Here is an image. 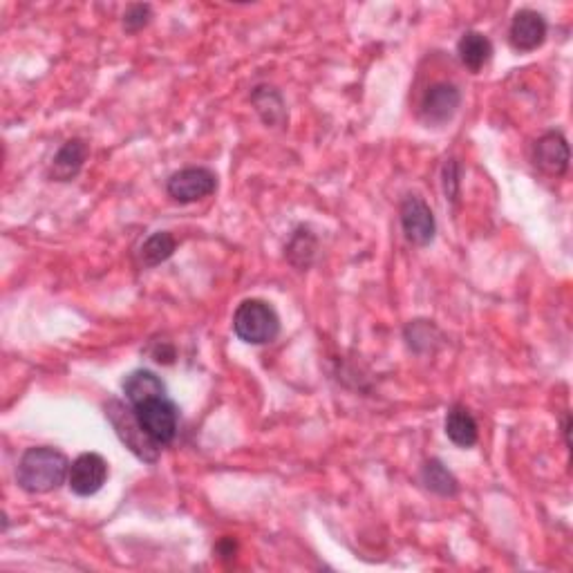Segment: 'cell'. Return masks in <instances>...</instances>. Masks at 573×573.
I'll return each instance as SVG.
<instances>
[{
    "mask_svg": "<svg viewBox=\"0 0 573 573\" xmlns=\"http://www.w3.org/2000/svg\"><path fill=\"white\" fill-rule=\"evenodd\" d=\"M70 462L61 450L50 446L27 448L16 468V482L30 495H45L68 482Z\"/></svg>",
    "mask_w": 573,
    "mask_h": 573,
    "instance_id": "cell-1",
    "label": "cell"
},
{
    "mask_svg": "<svg viewBox=\"0 0 573 573\" xmlns=\"http://www.w3.org/2000/svg\"><path fill=\"white\" fill-rule=\"evenodd\" d=\"M233 332L249 345L274 343L280 334V316L267 300L247 298L233 314Z\"/></svg>",
    "mask_w": 573,
    "mask_h": 573,
    "instance_id": "cell-2",
    "label": "cell"
},
{
    "mask_svg": "<svg viewBox=\"0 0 573 573\" xmlns=\"http://www.w3.org/2000/svg\"><path fill=\"white\" fill-rule=\"evenodd\" d=\"M106 417L112 424V428H115L121 444H126V448L133 450L142 462H148V464L157 462L159 446L146 435L144 428L139 426L133 406L126 408L121 401L112 399L106 403Z\"/></svg>",
    "mask_w": 573,
    "mask_h": 573,
    "instance_id": "cell-3",
    "label": "cell"
},
{
    "mask_svg": "<svg viewBox=\"0 0 573 573\" xmlns=\"http://www.w3.org/2000/svg\"><path fill=\"white\" fill-rule=\"evenodd\" d=\"M133 410L137 415L139 426L144 428L146 435L153 439L159 448L168 446L177 437V428H180V410H177L175 403L168 399V394L137 403V406H133Z\"/></svg>",
    "mask_w": 573,
    "mask_h": 573,
    "instance_id": "cell-4",
    "label": "cell"
},
{
    "mask_svg": "<svg viewBox=\"0 0 573 573\" xmlns=\"http://www.w3.org/2000/svg\"><path fill=\"white\" fill-rule=\"evenodd\" d=\"M218 189V177L213 171L202 166L182 168V171L168 177L166 193L177 204H193L209 197Z\"/></svg>",
    "mask_w": 573,
    "mask_h": 573,
    "instance_id": "cell-5",
    "label": "cell"
},
{
    "mask_svg": "<svg viewBox=\"0 0 573 573\" xmlns=\"http://www.w3.org/2000/svg\"><path fill=\"white\" fill-rule=\"evenodd\" d=\"M401 229L408 242L426 247L435 240L437 222L430 206L417 195H410L401 204Z\"/></svg>",
    "mask_w": 573,
    "mask_h": 573,
    "instance_id": "cell-6",
    "label": "cell"
},
{
    "mask_svg": "<svg viewBox=\"0 0 573 573\" xmlns=\"http://www.w3.org/2000/svg\"><path fill=\"white\" fill-rule=\"evenodd\" d=\"M459 106H462V92L457 90V86L446 81L435 83L421 99V119L428 126H444L457 115Z\"/></svg>",
    "mask_w": 573,
    "mask_h": 573,
    "instance_id": "cell-7",
    "label": "cell"
},
{
    "mask_svg": "<svg viewBox=\"0 0 573 573\" xmlns=\"http://www.w3.org/2000/svg\"><path fill=\"white\" fill-rule=\"evenodd\" d=\"M108 479V462L99 453H83L74 459L68 475V486L74 495H97Z\"/></svg>",
    "mask_w": 573,
    "mask_h": 573,
    "instance_id": "cell-8",
    "label": "cell"
},
{
    "mask_svg": "<svg viewBox=\"0 0 573 573\" xmlns=\"http://www.w3.org/2000/svg\"><path fill=\"white\" fill-rule=\"evenodd\" d=\"M549 25L535 9H520L509 27V43L515 52H533L547 41Z\"/></svg>",
    "mask_w": 573,
    "mask_h": 573,
    "instance_id": "cell-9",
    "label": "cell"
},
{
    "mask_svg": "<svg viewBox=\"0 0 573 573\" xmlns=\"http://www.w3.org/2000/svg\"><path fill=\"white\" fill-rule=\"evenodd\" d=\"M569 159L571 155L567 139L562 133H556V130L542 135L533 146V164L538 166L544 175L551 177L565 175L569 168Z\"/></svg>",
    "mask_w": 573,
    "mask_h": 573,
    "instance_id": "cell-10",
    "label": "cell"
},
{
    "mask_svg": "<svg viewBox=\"0 0 573 573\" xmlns=\"http://www.w3.org/2000/svg\"><path fill=\"white\" fill-rule=\"evenodd\" d=\"M90 148L83 139H70L65 142L59 153L52 159V168H50V177H54L56 182H70L74 177L79 175V171L86 164Z\"/></svg>",
    "mask_w": 573,
    "mask_h": 573,
    "instance_id": "cell-11",
    "label": "cell"
},
{
    "mask_svg": "<svg viewBox=\"0 0 573 573\" xmlns=\"http://www.w3.org/2000/svg\"><path fill=\"white\" fill-rule=\"evenodd\" d=\"M446 437L459 448H473L479 439L477 421L466 406H453L446 415Z\"/></svg>",
    "mask_w": 573,
    "mask_h": 573,
    "instance_id": "cell-12",
    "label": "cell"
},
{
    "mask_svg": "<svg viewBox=\"0 0 573 573\" xmlns=\"http://www.w3.org/2000/svg\"><path fill=\"white\" fill-rule=\"evenodd\" d=\"M124 394L130 406H137V403H142V401L164 397L166 385L155 372L135 370V372H130L124 381Z\"/></svg>",
    "mask_w": 573,
    "mask_h": 573,
    "instance_id": "cell-13",
    "label": "cell"
},
{
    "mask_svg": "<svg viewBox=\"0 0 573 573\" xmlns=\"http://www.w3.org/2000/svg\"><path fill=\"white\" fill-rule=\"evenodd\" d=\"M457 54L466 70L479 72L491 61L493 43L488 41V36H484L482 32H466L457 43Z\"/></svg>",
    "mask_w": 573,
    "mask_h": 573,
    "instance_id": "cell-14",
    "label": "cell"
},
{
    "mask_svg": "<svg viewBox=\"0 0 573 573\" xmlns=\"http://www.w3.org/2000/svg\"><path fill=\"white\" fill-rule=\"evenodd\" d=\"M421 484H424L430 493L441 497H455L459 493L457 477L450 473L439 459H428V462L421 466Z\"/></svg>",
    "mask_w": 573,
    "mask_h": 573,
    "instance_id": "cell-15",
    "label": "cell"
},
{
    "mask_svg": "<svg viewBox=\"0 0 573 573\" xmlns=\"http://www.w3.org/2000/svg\"><path fill=\"white\" fill-rule=\"evenodd\" d=\"M177 249V240L168 231L153 233L139 249V260L144 267H157L173 256Z\"/></svg>",
    "mask_w": 573,
    "mask_h": 573,
    "instance_id": "cell-16",
    "label": "cell"
},
{
    "mask_svg": "<svg viewBox=\"0 0 573 573\" xmlns=\"http://www.w3.org/2000/svg\"><path fill=\"white\" fill-rule=\"evenodd\" d=\"M150 18H153V9H150V5H130L124 14V30L128 34L144 30L150 23Z\"/></svg>",
    "mask_w": 573,
    "mask_h": 573,
    "instance_id": "cell-17",
    "label": "cell"
},
{
    "mask_svg": "<svg viewBox=\"0 0 573 573\" xmlns=\"http://www.w3.org/2000/svg\"><path fill=\"white\" fill-rule=\"evenodd\" d=\"M444 191L450 200H457L459 195V166L455 159H448L444 166Z\"/></svg>",
    "mask_w": 573,
    "mask_h": 573,
    "instance_id": "cell-18",
    "label": "cell"
},
{
    "mask_svg": "<svg viewBox=\"0 0 573 573\" xmlns=\"http://www.w3.org/2000/svg\"><path fill=\"white\" fill-rule=\"evenodd\" d=\"M218 553H220V558H231L233 553H236V542H233L231 538H224L218 544Z\"/></svg>",
    "mask_w": 573,
    "mask_h": 573,
    "instance_id": "cell-19",
    "label": "cell"
},
{
    "mask_svg": "<svg viewBox=\"0 0 573 573\" xmlns=\"http://www.w3.org/2000/svg\"><path fill=\"white\" fill-rule=\"evenodd\" d=\"M562 430H565V441H567V446H571V439H569V432H571V417H569V415L565 417V424H562Z\"/></svg>",
    "mask_w": 573,
    "mask_h": 573,
    "instance_id": "cell-20",
    "label": "cell"
}]
</instances>
